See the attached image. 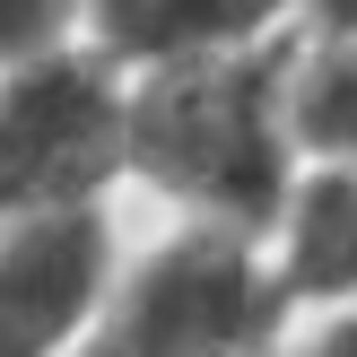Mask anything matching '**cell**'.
Returning a JSON list of instances; mask_svg holds the SVG:
<instances>
[{"mask_svg":"<svg viewBox=\"0 0 357 357\" xmlns=\"http://www.w3.org/2000/svg\"><path fill=\"white\" fill-rule=\"evenodd\" d=\"M122 149L157 183L192 192L209 209L261 218L279 201V139H271V61L227 70H174L122 122Z\"/></svg>","mask_w":357,"mask_h":357,"instance_id":"obj_1","label":"cell"},{"mask_svg":"<svg viewBox=\"0 0 357 357\" xmlns=\"http://www.w3.org/2000/svg\"><path fill=\"white\" fill-rule=\"evenodd\" d=\"M261 314L271 305L253 288V261L218 236H183L131 279L96 357H209V349H236Z\"/></svg>","mask_w":357,"mask_h":357,"instance_id":"obj_2","label":"cell"},{"mask_svg":"<svg viewBox=\"0 0 357 357\" xmlns=\"http://www.w3.org/2000/svg\"><path fill=\"white\" fill-rule=\"evenodd\" d=\"M122 149V122L87 70L52 61L0 96V209H52L87 192Z\"/></svg>","mask_w":357,"mask_h":357,"instance_id":"obj_3","label":"cell"},{"mask_svg":"<svg viewBox=\"0 0 357 357\" xmlns=\"http://www.w3.org/2000/svg\"><path fill=\"white\" fill-rule=\"evenodd\" d=\"M105 271V236L79 209H52L0 253V357H44L87 314Z\"/></svg>","mask_w":357,"mask_h":357,"instance_id":"obj_4","label":"cell"},{"mask_svg":"<svg viewBox=\"0 0 357 357\" xmlns=\"http://www.w3.org/2000/svg\"><path fill=\"white\" fill-rule=\"evenodd\" d=\"M279 0H105V35L131 52H183V44H218V35L261 26Z\"/></svg>","mask_w":357,"mask_h":357,"instance_id":"obj_5","label":"cell"},{"mask_svg":"<svg viewBox=\"0 0 357 357\" xmlns=\"http://www.w3.org/2000/svg\"><path fill=\"white\" fill-rule=\"evenodd\" d=\"M288 288L331 296L357 288V183H323L296 218V261H288Z\"/></svg>","mask_w":357,"mask_h":357,"instance_id":"obj_6","label":"cell"},{"mask_svg":"<svg viewBox=\"0 0 357 357\" xmlns=\"http://www.w3.org/2000/svg\"><path fill=\"white\" fill-rule=\"evenodd\" d=\"M296 131L357 157V44L323 52V61L305 70V87H296Z\"/></svg>","mask_w":357,"mask_h":357,"instance_id":"obj_7","label":"cell"},{"mask_svg":"<svg viewBox=\"0 0 357 357\" xmlns=\"http://www.w3.org/2000/svg\"><path fill=\"white\" fill-rule=\"evenodd\" d=\"M61 26V0H0V52H35Z\"/></svg>","mask_w":357,"mask_h":357,"instance_id":"obj_8","label":"cell"},{"mask_svg":"<svg viewBox=\"0 0 357 357\" xmlns=\"http://www.w3.org/2000/svg\"><path fill=\"white\" fill-rule=\"evenodd\" d=\"M314 357H357V323H340V331H323V340H314Z\"/></svg>","mask_w":357,"mask_h":357,"instance_id":"obj_9","label":"cell"},{"mask_svg":"<svg viewBox=\"0 0 357 357\" xmlns=\"http://www.w3.org/2000/svg\"><path fill=\"white\" fill-rule=\"evenodd\" d=\"M331 9V26H357V0H323Z\"/></svg>","mask_w":357,"mask_h":357,"instance_id":"obj_10","label":"cell"}]
</instances>
